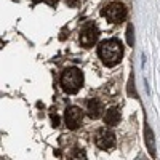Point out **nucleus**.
Listing matches in <instances>:
<instances>
[{
    "instance_id": "9b49d317",
    "label": "nucleus",
    "mask_w": 160,
    "mask_h": 160,
    "mask_svg": "<svg viewBox=\"0 0 160 160\" xmlns=\"http://www.w3.org/2000/svg\"><path fill=\"white\" fill-rule=\"evenodd\" d=\"M51 123H53V127H59V117L56 114L51 115Z\"/></svg>"
},
{
    "instance_id": "4468645a",
    "label": "nucleus",
    "mask_w": 160,
    "mask_h": 160,
    "mask_svg": "<svg viewBox=\"0 0 160 160\" xmlns=\"http://www.w3.org/2000/svg\"><path fill=\"white\" fill-rule=\"evenodd\" d=\"M34 2H40V0H34Z\"/></svg>"
},
{
    "instance_id": "20e7f679",
    "label": "nucleus",
    "mask_w": 160,
    "mask_h": 160,
    "mask_svg": "<svg viewBox=\"0 0 160 160\" xmlns=\"http://www.w3.org/2000/svg\"><path fill=\"white\" fill-rule=\"evenodd\" d=\"M82 120H83V112L80 108L77 106H71V108L66 109L64 112V122L68 125L69 130H77L80 125H82Z\"/></svg>"
},
{
    "instance_id": "6e6552de",
    "label": "nucleus",
    "mask_w": 160,
    "mask_h": 160,
    "mask_svg": "<svg viewBox=\"0 0 160 160\" xmlns=\"http://www.w3.org/2000/svg\"><path fill=\"white\" fill-rule=\"evenodd\" d=\"M104 112V108H102V102L99 99H90L88 101V115L91 118H99Z\"/></svg>"
},
{
    "instance_id": "9d476101",
    "label": "nucleus",
    "mask_w": 160,
    "mask_h": 160,
    "mask_svg": "<svg viewBox=\"0 0 160 160\" xmlns=\"http://www.w3.org/2000/svg\"><path fill=\"white\" fill-rule=\"evenodd\" d=\"M127 43L130 47H133V43H135V37H133V26L131 24L127 28Z\"/></svg>"
},
{
    "instance_id": "0eeeda50",
    "label": "nucleus",
    "mask_w": 160,
    "mask_h": 160,
    "mask_svg": "<svg viewBox=\"0 0 160 160\" xmlns=\"http://www.w3.org/2000/svg\"><path fill=\"white\" fill-rule=\"evenodd\" d=\"M144 142L148 146V151L152 157H155V139H154V131L148 123H144Z\"/></svg>"
},
{
    "instance_id": "39448f33",
    "label": "nucleus",
    "mask_w": 160,
    "mask_h": 160,
    "mask_svg": "<svg viewBox=\"0 0 160 160\" xmlns=\"http://www.w3.org/2000/svg\"><path fill=\"white\" fill-rule=\"evenodd\" d=\"M99 38V29L95 24H87L80 32V45L82 47H93Z\"/></svg>"
},
{
    "instance_id": "f03ea898",
    "label": "nucleus",
    "mask_w": 160,
    "mask_h": 160,
    "mask_svg": "<svg viewBox=\"0 0 160 160\" xmlns=\"http://www.w3.org/2000/svg\"><path fill=\"white\" fill-rule=\"evenodd\" d=\"M83 85V74L77 68H68L61 74V87L68 95L77 93Z\"/></svg>"
},
{
    "instance_id": "1a4fd4ad",
    "label": "nucleus",
    "mask_w": 160,
    "mask_h": 160,
    "mask_svg": "<svg viewBox=\"0 0 160 160\" xmlns=\"http://www.w3.org/2000/svg\"><path fill=\"white\" fill-rule=\"evenodd\" d=\"M120 122V111L117 108H111L109 111H106L104 115V123L109 125V127H115Z\"/></svg>"
},
{
    "instance_id": "f257e3e1",
    "label": "nucleus",
    "mask_w": 160,
    "mask_h": 160,
    "mask_svg": "<svg viewBox=\"0 0 160 160\" xmlns=\"http://www.w3.org/2000/svg\"><path fill=\"white\" fill-rule=\"evenodd\" d=\"M98 55L101 58V61L112 68V66H117L123 58V47L122 42L118 38H109V40H104V42L99 43L98 48Z\"/></svg>"
},
{
    "instance_id": "7ed1b4c3",
    "label": "nucleus",
    "mask_w": 160,
    "mask_h": 160,
    "mask_svg": "<svg viewBox=\"0 0 160 160\" xmlns=\"http://www.w3.org/2000/svg\"><path fill=\"white\" fill-rule=\"evenodd\" d=\"M102 16L112 24L122 22L127 18V8L122 2H111L109 5H106L102 10Z\"/></svg>"
},
{
    "instance_id": "423d86ee",
    "label": "nucleus",
    "mask_w": 160,
    "mask_h": 160,
    "mask_svg": "<svg viewBox=\"0 0 160 160\" xmlns=\"http://www.w3.org/2000/svg\"><path fill=\"white\" fill-rule=\"evenodd\" d=\"M96 146L102 151H108L111 149L112 146L115 144V135L111 131V130H106V128H101L98 133H96Z\"/></svg>"
},
{
    "instance_id": "ddd939ff",
    "label": "nucleus",
    "mask_w": 160,
    "mask_h": 160,
    "mask_svg": "<svg viewBox=\"0 0 160 160\" xmlns=\"http://www.w3.org/2000/svg\"><path fill=\"white\" fill-rule=\"evenodd\" d=\"M68 3H69V5H75L77 0H68Z\"/></svg>"
},
{
    "instance_id": "f8f14e48",
    "label": "nucleus",
    "mask_w": 160,
    "mask_h": 160,
    "mask_svg": "<svg viewBox=\"0 0 160 160\" xmlns=\"http://www.w3.org/2000/svg\"><path fill=\"white\" fill-rule=\"evenodd\" d=\"M47 3H48V5H56L58 0H47Z\"/></svg>"
}]
</instances>
